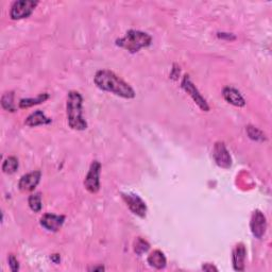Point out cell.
<instances>
[{
  "label": "cell",
  "instance_id": "19",
  "mask_svg": "<svg viewBox=\"0 0 272 272\" xmlns=\"http://www.w3.org/2000/svg\"><path fill=\"white\" fill-rule=\"evenodd\" d=\"M29 206L34 213H39L42 210V197L40 193L31 195L29 197Z\"/></svg>",
  "mask_w": 272,
  "mask_h": 272
},
{
  "label": "cell",
  "instance_id": "3",
  "mask_svg": "<svg viewBox=\"0 0 272 272\" xmlns=\"http://www.w3.org/2000/svg\"><path fill=\"white\" fill-rule=\"evenodd\" d=\"M151 42H152V37L148 33L142 32V31L130 30L124 37L117 40L116 44L117 46H120L122 48L128 50V51L134 53L140 51L142 48L150 46Z\"/></svg>",
  "mask_w": 272,
  "mask_h": 272
},
{
  "label": "cell",
  "instance_id": "18",
  "mask_svg": "<svg viewBox=\"0 0 272 272\" xmlns=\"http://www.w3.org/2000/svg\"><path fill=\"white\" fill-rule=\"evenodd\" d=\"M14 94L13 92L5 93L2 98H1V105L5 111L9 112H14L15 111V105H14Z\"/></svg>",
  "mask_w": 272,
  "mask_h": 272
},
{
  "label": "cell",
  "instance_id": "1",
  "mask_svg": "<svg viewBox=\"0 0 272 272\" xmlns=\"http://www.w3.org/2000/svg\"><path fill=\"white\" fill-rule=\"evenodd\" d=\"M94 81L95 84L102 91L113 93L125 99L135 97L134 90L111 71H105L104 69V71L97 72V74H95Z\"/></svg>",
  "mask_w": 272,
  "mask_h": 272
},
{
  "label": "cell",
  "instance_id": "14",
  "mask_svg": "<svg viewBox=\"0 0 272 272\" xmlns=\"http://www.w3.org/2000/svg\"><path fill=\"white\" fill-rule=\"evenodd\" d=\"M51 123V119H49L45 116L42 111H36L34 113L31 114L30 116H28V118L26 119V124L29 126H37V125H42V124H48Z\"/></svg>",
  "mask_w": 272,
  "mask_h": 272
},
{
  "label": "cell",
  "instance_id": "17",
  "mask_svg": "<svg viewBox=\"0 0 272 272\" xmlns=\"http://www.w3.org/2000/svg\"><path fill=\"white\" fill-rule=\"evenodd\" d=\"M18 168V160L15 156H9L5 159L2 164V172L7 174H12L16 173Z\"/></svg>",
  "mask_w": 272,
  "mask_h": 272
},
{
  "label": "cell",
  "instance_id": "6",
  "mask_svg": "<svg viewBox=\"0 0 272 272\" xmlns=\"http://www.w3.org/2000/svg\"><path fill=\"white\" fill-rule=\"evenodd\" d=\"M182 87L187 94H189V96L194 99L195 103H197L202 111L207 112L208 110H210V106H208L206 100L201 96V94L199 93L197 88H196V86L194 85L192 80L189 79L188 75H185V77L183 78Z\"/></svg>",
  "mask_w": 272,
  "mask_h": 272
},
{
  "label": "cell",
  "instance_id": "21",
  "mask_svg": "<svg viewBox=\"0 0 272 272\" xmlns=\"http://www.w3.org/2000/svg\"><path fill=\"white\" fill-rule=\"evenodd\" d=\"M247 133H248L249 137L251 138V140H253V141L264 142L266 140L264 133L262 131H259L258 129L254 128V126L249 125L248 128H247Z\"/></svg>",
  "mask_w": 272,
  "mask_h": 272
},
{
  "label": "cell",
  "instance_id": "16",
  "mask_svg": "<svg viewBox=\"0 0 272 272\" xmlns=\"http://www.w3.org/2000/svg\"><path fill=\"white\" fill-rule=\"evenodd\" d=\"M49 98V95L44 93L41 94L37 96L36 98H26V99H22L20 101V107L21 109H28V107H31L36 104H40L42 102H45V101Z\"/></svg>",
  "mask_w": 272,
  "mask_h": 272
},
{
  "label": "cell",
  "instance_id": "22",
  "mask_svg": "<svg viewBox=\"0 0 272 272\" xmlns=\"http://www.w3.org/2000/svg\"><path fill=\"white\" fill-rule=\"evenodd\" d=\"M8 259H9V266H10V268H11L12 271L16 272V271L20 270V264H18V261L15 258L14 255L11 254Z\"/></svg>",
  "mask_w": 272,
  "mask_h": 272
},
{
  "label": "cell",
  "instance_id": "15",
  "mask_svg": "<svg viewBox=\"0 0 272 272\" xmlns=\"http://www.w3.org/2000/svg\"><path fill=\"white\" fill-rule=\"evenodd\" d=\"M148 263L151 267H154L156 269H163L166 267V257L164 255V253L160 250L153 251L148 257Z\"/></svg>",
  "mask_w": 272,
  "mask_h": 272
},
{
  "label": "cell",
  "instance_id": "5",
  "mask_svg": "<svg viewBox=\"0 0 272 272\" xmlns=\"http://www.w3.org/2000/svg\"><path fill=\"white\" fill-rule=\"evenodd\" d=\"M100 170L101 164L98 161H94L84 180V186L91 194H96L100 189Z\"/></svg>",
  "mask_w": 272,
  "mask_h": 272
},
{
  "label": "cell",
  "instance_id": "11",
  "mask_svg": "<svg viewBox=\"0 0 272 272\" xmlns=\"http://www.w3.org/2000/svg\"><path fill=\"white\" fill-rule=\"evenodd\" d=\"M64 216H58V215L53 214H45L41 218V225L45 227L47 231L56 232L61 229V226L64 223Z\"/></svg>",
  "mask_w": 272,
  "mask_h": 272
},
{
  "label": "cell",
  "instance_id": "7",
  "mask_svg": "<svg viewBox=\"0 0 272 272\" xmlns=\"http://www.w3.org/2000/svg\"><path fill=\"white\" fill-rule=\"evenodd\" d=\"M123 199L126 203V205L129 206L130 210L134 213L135 215L140 217H145L146 216L147 212V206L146 203L138 197L137 195L134 194H123Z\"/></svg>",
  "mask_w": 272,
  "mask_h": 272
},
{
  "label": "cell",
  "instance_id": "13",
  "mask_svg": "<svg viewBox=\"0 0 272 272\" xmlns=\"http://www.w3.org/2000/svg\"><path fill=\"white\" fill-rule=\"evenodd\" d=\"M246 248L243 244L236 246L233 251V266L236 271H243L245 269Z\"/></svg>",
  "mask_w": 272,
  "mask_h": 272
},
{
  "label": "cell",
  "instance_id": "12",
  "mask_svg": "<svg viewBox=\"0 0 272 272\" xmlns=\"http://www.w3.org/2000/svg\"><path fill=\"white\" fill-rule=\"evenodd\" d=\"M223 96L227 102L235 106L242 107V106H245L246 104L244 97L240 95V93L237 90H235V88L233 87H229V86L225 87L223 92Z\"/></svg>",
  "mask_w": 272,
  "mask_h": 272
},
{
  "label": "cell",
  "instance_id": "23",
  "mask_svg": "<svg viewBox=\"0 0 272 272\" xmlns=\"http://www.w3.org/2000/svg\"><path fill=\"white\" fill-rule=\"evenodd\" d=\"M202 269L205 270V271H217V268L216 267H214V266L210 265V264H206V265H203V267H202Z\"/></svg>",
  "mask_w": 272,
  "mask_h": 272
},
{
  "label": "cell",
  "instance_id": "20",
  "mask_svg": "<svg viewBox=\"0 0 272 272\" xmlns=\"http://www.w3.org/2000/svg\"><path fill=\"white\" fill-rule=\"evenodd\" d=\"M150 248V245L146 242V240L138 237L134 242V251L136 254L143 255L144 253H146Z\"/></svg>",
  "mask_w": 272,
  "mask_h": 272
},
{
  "label": "cell",
  "instance_id": "9",
  "mask_svg": "<svg viewBox=\"0 0 272 272\" xmlns=\"http://www.w3.org/2000/svg\"><path fill=\"white\" fill-rule=\"evenodd\" d=\"M250 226L252 234L256 238L261 239L265 235L266 229H267V221H266L265 215L261 211L257 210L252 214Z\"/></svg>",
  "mask_w": 272,
  "mask_h": 272
},
{
  "label": "cell",
  "instance_id": "4",
  "mask_svg": "<svg viewBox=\"0 0 272 272\" xmlns=\"http://www.w3.org/2000/svg\"><path fill=\"white\" fill-rule=\"evenodd\" d=\"M39 4L37 1L33 0H18L12 4L10 16L12 20H23V18L29 17L34 11L36 5Z\"/></svg>",
  "mask_w": 272,
  "mask_h": 272
},
{
  "label": "cell",
  "instance_id": "8",
  "mask_svg": "<svg viewBox=\"0 0 272 272\" xmlns=\"http://www.w3.org/2000/svg\"><path fill=\"white\" fill-rule=\"evenodd\" d=\"M213 156L215 162H216V164L219 167L224 169H229L231 167V164H232L231 155L229 153V151L226 150L223 143L218 142L215 144Z\"/></svg>",
  "mask_w": 272,
  "mask_h": 272
},
{
  "label": "cell",
  "instance_id": "2",
  "mask_svg": "<svg viewBox=\"0 0 272 272\" xmlns=\"http://www.w3.org/2000/svg\"><path fill=\"white\" fill-rule=\"evenodd\" d=\"M82 103H83V98L80 93L74 91L69 92L66 103L67 120L69 126L74 130L82 131L87 128V124L82 116Z\"/></svg>",
  "mask_w": 272,
  "mask_h": 272
},
{
  "label": "cell",
  "instance_id": "10",
  "mask_svg": "<svg viewBox=\"0 0 272 272\" xmlns=\"http://www.w3.org/2000/svg\"><path fill=\"white\" fill-rule=\"evenodd\" d=\"M41 172H32L22 176L18 183V187L22 192H32L41 180Z\"/></svg>",
  "mask_w": 272,
  "mask_h": 272
},
{
  "label": "cell",
  "instance_id": "24",
  "mask_svg": "<svg viewBox=\"0 0 272 272\" xmlns=\"http://www.w3.org/2000/svg\"><path fill=\"white\" fill-rule=\"evenodd\" d=\"M91 271H96V270H99V271H102V270H104V268L103 267H94V268H92V269H90Z\"/></svg>",
  "mask_w": 272,
  "mask_h": 272
}]
</instances>
